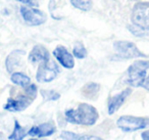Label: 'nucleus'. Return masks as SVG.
Returning <instances> with one entry per match:
<instances>
[{"mask_svg":"<svg viewBox=\"0 0 149 140\" xmlns=\"http://www.w3.org/2000/svg\"><path fill=\"white\" fill-rule=\"evenodd\" d=\"M64 116L70 123L83 126H93L99 118L97 109L88 103H80L76 109H68Z\"/></svg>","mask_w":149,"mask_h":140,"instance_id":"f257e3e1","label":"nucleus"},{"mask_svg":"<svg viewBox=\"0 0 149 140\" xmlns=\"http://www.w3.org/2000/svg\"><path fill=\"white\" fill-rule=\"evenodd\" d=\"M37 96V86L35 84H30L29 86L25 87V93L21 94L17 98H8L3 108L11 113L25 111L27 107L30 106L33 100Z\"/></svg>","mask_w":149,"mask_h":140,"instance_id":"f03ea898","label":"nucleus"},{"mask_svg":"<svg viewBox=\"0 0 149 140\" xmlns=\"http://www.w3.org/2000/svg\"><path fill=\"white\" fill-rule=\"evenodd\" d=\"M149 60H136L128 69L127 83L132 87H141L146 79Z\"/></svg>","mask_w":149,"mask_h":140,"instance_id":"7ed1b4c3","label":"nucleus"},{"mask_svg":"<svg viewBox=\"0 0 149 140\" xmlns=\"http://www.w3.org/2000/svg\"><path fill=\"white\" fill-rule=\"evenodd\" d=\"M131 21L141 30L149 31V2L136 3L132 8Z\"/></svg>","mask_w":149,"mask_h":140,"instance_id":"20e7f679","label":"nucleus"},{"mask_svg":"<svg viewBox=\"0 0 149 140\" xmlns=\"http://www.w3.org/2000/svg\"><path fill=\"white\" fill-rule=\"evenodd\" d=\"M113 48L118 57L123 60H130V58L137 57H146V54L143 53L136 44L130 41H116L113 43Z\"/></svg>","mask_w":149,"mask_h":140,"instance_id":"39448f33","label":"nucleus"},{"mask_svg":"<svg viewBox=\"0 0 149 140\" xmlns=\"http://www.w3.org/2000/svg\"><path fill=\"white\" fill-rule=\"evenodd\" d=\"M116 126L124 132H134L148 127L149 119L134 116H122L116 121Z\"/></svg>","mask_w":149,"mask_h":140,"instance_id":"423d86ee","label":"nucleus"},{"mask_svg":"<svg viewBox=\"0 0 149 140\" xmlns=\"http://www.w3.org/2000/svg\"><path fill=\"white\" fill-rule=\"evenodd\" d=\"M59 73V68L53 60H49L47 62H40L39 66H38L36 80L40 83L51 82L58 76Z\"/></svg>","mask_w":149,"mask_h":140,"instance_id":"0eeeda50","label":"nucleus"},{"mask_svg":"<svg viewBox=\"0 0 149 140\" xmlns=\"http://www.w3.org/2000/svg\"><path fill=\"white\" fill-rule=\"evenodd\" d=\"M22 18L29 26H40L47 21L46 15L40 9L32 6H21Z\"/></svg>","mask_w":149,"mask_h":140,"instance_id":"6e6552de","label":"nucleus"},{"mask_svg":"<svg viewBox=\"0 0 149 140\" xmlns=\"http://www.w3.org/2000/svg\"><path fill=\"white\" fill-rule=\"evenodd\" d=\"M53 56L57 60V62L65 69H72L74 66V58L72 53H70L64 46L58 45L53 50Z\"/></svg>","mask_w":149,"mask_h":140,"instance_id":"1a4fd4ad","label":"nucleus"},{"mask_svg":"<svg viewBox=\"0 0 149 140\" xmlns=\"http://www.w3.org/2000/svg\"><path fill=\"white\" fill-rule=\"evenodd\" d=\"M132 93V89L131 88H126L123 91H120V93H118L116 95L112 96L111 98L108 100V106L107 111L109 115H113L126 101V99L130 96V94Z\"/></svg>","mask_w":149,"mask_h":140,"instance_id":"9d476101","label":"nucleus"},{"mask_svg":"<svg viewBox=\"0 0 149 140\" xmlns=\"http://www.w3.org/2000/svg\"><path fill=\"white\" fill-rule=\"evenodd\" d=\"M56 128L53 123H44L39 126H34L27 132V135L36 137H47L55 133Z\"/></svg>","mask_w":149,"mask_h":140,"instance_id":"9b49d317","label":"nucleus"},{"mask_svg":"<svg viewBox=\"0 0 149 140\" xmlns=\"http://www.w3.org/2000/svg\"><path fill=\"white\" fill-rule=\"evenodd\" d=\"M50 60V53L47 48L43 45H36L33 47L31 52L29 53V60L32 64H38V62H47Z\"/></svg>","mask_w":149,"mask_h":140,"instance_id":"f8f14e48","label":"nucleus"},{"mask_svg":"<svg viewBox=\"0 0 149 140\" xmlns=\"http://www.w3.org/2000/svg\"><path fill=\"white\" fill-rule=\"evenodd\" d=\"M26 52L24 50H13L10 53L8 54V56L6 57V60H5V66H6V70L8 73H13L15 71V68L19 66L22 62V58L25 55Z\"/></svg>","mask_w":149,"mask_h":140,"instance_id":"ddd939ff","label":"nucleus"},{"mask_svg":"<svg viewBox=\"0 0 149 140\" xmlns=\"http://www.w3.org/2000/svg\"><path fill=\"white\" fill-rule=\"evenodd\" d=\"M10 80L13 84L23 87V88H25V87L29 86V85L31 84V79H30L27 75H25L24 73H21V72L13 73L10 77Z\"/></svg>","mask_w":149,"mask_h":140,"instance_id":"4468645a","label":"nucleus"},{"mask_svg":"<svg viewBox=\"0 0 149 140\" xmlns=\"http://www.w3.org/2000/svg\"><path fill=\"white\" fill-rule=\"evenodd\" d=\"M61 137L64 140H103L102 138L98 137V136L79 135V134H74L70 131H63L61 133Z\"/></svg>","mask_w":149,"mask_h":140,"instance_id":"2eb2a0df","label":"nucleus"},{"mask_svg":"<svg viewBox=\"0 0 149 140\" xmlns=\"http://www.w3.org/2000/svg\"><path fill=\"white\" fill-rule=\"evenodd\" d=\"M100 90V86L97 83H88L82 88V93L85 97L89 99L95 98L98 95V92Z\"/></svg>","mask_w":149,"mask_h":140,"instance_id":"dca6fc26","label":"nucleus"},{"mask_svg":"<svg viewBox=\"0 0 149 140\" xmlns=\"http://www.w3.org/2000/svg\"><path fill=\"white\" fill-rule=\"evenodd\" d=\"M27 136V132L24 127H22L21 124L17 121H15V128L10 135L8 136L9 140H23Z\"/></svg>","mask_w":149,"mask_h":140,"instance_id":"f3484780","label":"nucleus"},{"mask_svg":"<svg viewBox=\"0 0 149 140\" xmlns=\"http://www.w3.org/2000/svg\"><path fill=\"white\" fill-rule=\"evenodd\" d=\"M74 8L80 9L82 11H88L92 8L93 0H70Z\"/></svg>","mask_w":149,"mask_h":140,"instance_id":"a211bd4d","label":"nucleus"},{"mask_svg":"<svg viewBox=\"0 0 149 140\" xmlns=\"http://www.w3.org/2000/svg\"><path fill=\"white\" fill-rule=\"evenodd\" d=\"M72 55L79 60H82V58H85L87 56V50L82 44H77L72 50Z\"/></svg>","mask_w":149,"mask_h":140,"instance_id":"6ab92c4d","label":"nucleus"},{"mask_svg":"<svg viewBox=\"0 0 149 140\" xmlns=\"http://www.w3.org/2000/svg\"><path fill=\"white\" fill-rule=\"evenodd\" d=\"M40 93L42 94L43 98L46 101H50V100H57L60 97V94L53 90H41Z\"/></svg>","mask_w":149,"mask_h":140,"instance_id":"aec40b11","label":"nucleus"},{"mask_svg":"<svg viewBox=\"0 0 149 140\" xmlns=\"http://www.w3.org/2000/svg\"><path fill=\"white\" fill-rule=\"evenodd\" d=\"M17 1H19V2H21V3H24V4H26V5H29V6L35 7L39 5L40 0H17Z\"/></svg>","mask_w":149,"mask_h":140,"instance_id":"412c9836","label":"nucleus"},{"mask_svg":"<svg viewBox=\"0 0 149 140\" xmlns=\"http://www.w3.org/2000/svg\"><path fill=\"white\" fill-rule=\"evenodd\" d=\"M142 87L146 89V90L149 91V76L146 77V79H145V81H144V83H143Z\"/></svg>","mask_w":149,"mask_h":140,"instance_id":"4be33fe9","label":"nucleus"},{"mask_svg":"<svg viewBox=\"0 0 149 140\" xmlns=\"http://www.w3.org/2000/svg\"><path fill=\"white\" fill-rule=\"evenodd\" d=\"M141 137H142L143 140H149V130L148 131H145L141 134Z\"/></svg>","mask_w":149,"mask_h":140,"instance_id":"5701e85b","label":"nucleus"},{"mask_svg":"<svg viewBox=\"0 0 149 140\" xmlns=\"http://www.w3.org/2000/svg\"><path fill=\"white\" fill-rule=\"evenodd\" d=\"M30 140H39V139H30Z\"/></svg>","mask_w":149,"mask_h":140,"instance_id":"b1692460","label":"nucleus"}]
</instances>
